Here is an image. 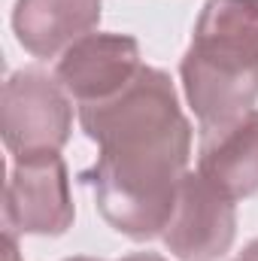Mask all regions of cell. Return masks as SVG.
I'll return each instance as SVG.
<instances>
[{
	"mask_svg": "<svg viewBox=\"0 0 258 261\" xmlns=\"http://www.w3.org/2000/svg\"><path fill=\"white\" fill-rule=\"evenodd\" d=\"M237 261H258V240H252V243L243 249V255H240Z\"/></svg>",
	"mask_w": 258,
	"mask_h": 261,
	"instance_id": "cell-10",
	"label": "cell"
},
{
	"mask_svg": "<svg viewBox=\"0 0 258 261\" xmlns=\"http://www.w3.org/2000/svg\"><path fill=\"white\" fill-rule=\"evenodd\" d=\"M234 200L213 189L200 173H186L176 206L161 231L164 246L179 261H216L234 243Z\"/></svg>",
	"mask_w": 258,
	"mask_h": 261,
	"instance_id": "cell-5",
	"label": "cell"
},
{
	"mask_svg": "<svg viewBox=\"0 0 258 261\" xmlns=\"http://www.w3.org/2000/svg\"><path fill=\"white\" fill-rule=\"evenodd\" d=\"M82 130L100 158L82 173L100 216L131 240L164 231L186 176L192 128L167 73L140 67L128 85L97 103L79 107Z\"/></svg>",
	"mask_w": 258,
	"mask_h": 261,
	"instance_id": "cell-1",
	"label": "cell"
},
{
	"mask_svg": "<svg viewBox=\"0 0 258 261\" xmlns=\"http://www.w3.org/2000/svg\"><path fill=\"white\" fill-rule=\"evenodd\" d=\"M73 107L64 85L43 70H18L3 85L0 130L12 155L58 152L70 137Z\"/></svg>",
	"mask_w": 258,
	"mask_h": 261,
	"instance_id": "cell-3",
	"label": "cell"
},
{
	"mask_svg": "<svg viewBox=\"0 0 258 261\" xmlns=\"http://www.w3.org/2000/svg\"><path fill=\"white\" fill-rule=\"evenodd\" d=\"M3 261H21L18 246H15V234H12V231H3Z\"/></svg>",
	"mask_w": 258,
	"mask_h": 261,
	"instance_id": "cell-9",
	"label": "cell"
},
{
	"mask_svg": "<svg viewBox=\"0 0 258 261\" xmlns=\"http://www.w3.org/2000/svg\"><path fill=\"white\" fill-rule=\"evenodd\" d=\"M197 173L225 197L240 200L258 192V110L228 122L200 125Z\"/></svg>",
	"mask_w": 258,
	"mask_h": 261,
	"instance_id": "cell-7",
	"label": "cell"
},
{
	"mask_svg": "<svg viewBox=\"0 0 258 261\" xmlns=\"http://www.w3.org/2000/svg\"><path fill=\"white\" fill-rule=\"evenodd\" d=\"M67 261H97V258H67Z\"/></svg>",
	"mask_w": 258,
	"mask_h": 261,
	"instance_id": "cell-11",
	"label": "cell"
},
{
	"mask_svg": "<svg viewBox=\"0 0 258 261\" xmlns=\"http://www.w3.org/2000/svg\"><path fill=\"white\" fill-rule=\"evenodd\" d=\"M140 46L122 34H85L61 52L55 79L70 97L82 103H97L119 94L140 73Z\"/></svg>",
	"mask_w": 258,
	"mask_h": 261,
	"instance_id": "cell-6",
	"label": "cell"
},
{
	"mask_svg": "<svg viewBox=\"0 0 258 261\" xmlns=\"http://www.w3.org/2000/svg\"><path fill=\"white\" fill-rule=\"evenodd\" d=\"M179 70L200 125L252 110L258 97V0H210Z\"/></svg>",
	"mask_w": 258,
	"mask_h": 261,
	"instance_id": "cell-2",
	"label": "cell"
},
{
	"mask_svg": "<svg viewBox=\"0 0 258 261\" xmlns=\"http://www.w3.org/2000/svg\"><path fill=\"white\" fill-rule=\"evenodd\" d=\"M3 222L12 234H64L73 225L67 167L58 152L15 155L3 197Z\"/></svg>",
	"mask_w": 258,
	"mask_h": 261,
	"instance_id": "cell-4",
	"label": "cell"
},
{
	"mask_svg": "<svg viewBox=\"0 0 258 261\" xmlns=\"http://www.w3.org/2000/svg\"><path fill=\"white\" fill-rule=\"evenodd\" d=\"M100 21V0H18L12 28L37 58H55Z\"/></svg>",
	"mask_w": 258,
	"mask_h": 261,
	"instance_id": "cell-8",
	"label": "cell"
}]
</instances>
